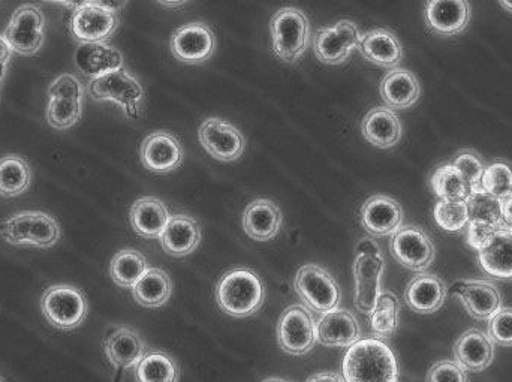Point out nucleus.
<instances>
[{
    "label": "nucleus",
    "mask_w": 512,
    "mask_h": 382,
    "mask_svg": "<svg viewBox=\"0 0 512 382\" xmlns=\"http://www.w3.org/2000/svg\"><path fill=\"white\" fill-rule=\"evenodd\" d=\"M216 300L225 314L234 318H248L264 305L265 287L252 270H231L219 281Z\"/></svg>",
    "instance_id": "nucleus-2"
},
{
    "label": "nucleus",
    "mask_w": 512,
    "mask_h": 382,
    "mask_svg": "<svg viewBox=\"0 0 512 382\" xmlns=\"http://www.w3.org/2000/svg\"><path fill=\"white\" fill-rule=\"evenodd\" d=\"M318 341L328 348H349L361 339V326L346 309H333L322 314L316 324Z\"/></svg>",
    "instance_id": "nucleus-21"
},
{
    "label": "nucleus",
    "mask_w": 512,
    "mask_h": 382,
    "mask_svg": "<svg viewBox=\"0 0 512 382\" xmlns=\"http://www.w3.org/2000/svg\"><path fill=\"white\" fill-rule=\"evenodd\" d=\"M357 24L349 20H340L330 27L316 30L313 39L315 56L327 65H340L346 62L352 51L357 50L361 41Z\"/></svg>",
    "instance_id": "nucleus-11"
},
{
    "label": "nucleus",
    "mask_w": 512,
    "mask_h": 382,
    "mask_svg": "<svg viewBox=\"0 0 512 382\" xmlns=\"http://www.w3.org/2000/svg\"><path fill=\"white\" fill-rule=\"evenodd\" d=\"M361 222L370 236H393L403 227L402 206L387 195H373L361 209Z\"/></svg>",
    "instance_id": "nucleus-19"
},
{
    "label": "nucleus",
    "mask_w": 512,
    "mask_h": 382,
    "mask_svg": "<svg viewBox=\"0 0 512 382\" xmlns=\"http://www.w3.org/2000/svg\"><path fill=\"white\" fill-rule=\"evenodd\" d=\"M104 350L111 365L117 369L137 368L138 363L149 353L146 342L129 327L113 330L105 338Z\"/></svg>",
    "instance_id": "nucleus-23"
},
{
    "label": "nucleus",
    "mask_w": 512,
    "mask_h": 382,
    "mask_svg": "<svg viewBox=\"0 0 512 382\" xmlns=\"http://www.w3.org/2000/svg\"><path fill=\"white\" fill-rule=\"evenodd\" d=\"M159 240H161L162 249L171 257H188L200 245V224L191 216L182 215V213L170 216Z\"/></svg>",
    "instance_id": "nucleus-25"
},
{
    "label": "nucleus",
    "mask_w": 512,
    "mask_h": 382,
    "mask_svg": "<svg viewBox=\"0 0 512 382\" xmlns=\"http://www.w3.org/2000/svg\"><path fill=\"white\" fill-rule=\"evenodd\" d=\"M137 382H179L180 368L164 351H149L135 368Z\"/></svg>",
    "instance_id": "nucleus-35"
},
{
    "label": "nucleus",
    "mask_w": 512,
    "mask_h": 382,
    "mask_svg": "<svg viewBox=\"0 0 512 382\" xmlns=\"http://www.w3.org/2000/svg\"><path fill=\"white\" fill-rule=\"evenodd\" d=\"M448 287L439 276L421 272L409 282L405 302L409 309L421 315L435 314L444 306Z\"/></svg>",
    "instance_id": "nucleus-22"
},
{
    "label": "nucleus",
    "mask_w": 512,
    "mask_h": 382,
    "mask_svg": "<svg viewBox=\"0 0 512 382\" xmlns=\"http://www.w3.org/2000/svg\"><path fill=\"white\" fill-rule=\"evenodd\" d=\"M170 216L167 206L161 200L155 197H143L135 201L132 206L129 221L138 236L155 240L164 233Z\"/></svg>",
    "instance_id": "nucleus-31"
},
{
    "label": "nucleus",
    "mask_w": 512,
    "mask_h": 382,
    "mask_svg": "<svg viewBox=\"0 0 512 382\" xmlns=\"http://www.w3.org/2000/svg\"><path fill=\"white\" fill-rule=\"evenodd\" d=\"M499 3H501L505 11L511 12L512 14V0H499Z\"/></svg>",
    "instance_id": "nucleus-54"
},
{
    "label": "nucleus",
    "mask_w": 512,
    "mask_h": 382,
    "mask_svg": "<svg viewBox=\"0 0 512 382\" xmlns=\"http://www.w3.org/2000/svg\"><path fill=\"white\" fill-rule=\"evenodd\" d=\"M489 338L493 344L512 347V308L502 306L489 320Z\"/></svg>",
    "instance_id": "nucleus-43"
},
{
    "label": "nucleus",
    "mask_w": 512,
    "mask_h": 382,
    "mask_svg": "<svg viewBox=\"0 0 512 382\" xmlns=\"http://www.w3.org/2000/svg\"><path fill=\"white\" fill-rule=\"evenodd\" d=\"M469 0H427L424 20L439 36H456L466 30L471 21Z\"/></svg>",
    "instance_id": "nucleus-18"
},
{
    "label": "nucleus",
    "mask_w": 512,
    "mask_h": 382,
    "mask_svg": "<svg viewBox=\"0 0 512 382\" xmlns=\"http://www.w3.org/2000/svg\"><path fill=\"white\" fill-rule=\"evenodd\" d=\"M62 236L59 222L44 212H21L0 222V237L9 245L48 249Z\"/></svg>",
    "instance_id": "nucleus-3"
},
{
    "label": "nucleus",
    "mask_w": 512,
    "mask_h": 382,
    "mask_svg": "<svg viewBox=\"0 0 512 382\" xmlns=\"http://www.w3.org/2000/svg\"><path fill=\"white\" fill-rule=\"evenodd\" d=\"M42 2L60 3V5L75 11V9L80 8L81 5L86 3V0H42Z\"/></svg>",
    "instance_id": "nucleus-52"
},
{
    "label": "nucleus",
    "mask_w": 512,
    "mask_h": 382,
    "mask_svg": "<svg viewBox=\"0 0 512 382\" xmlns=\"http://www.w3.org/2000/svg\"><path fill=\"white\" fill-rule=\"evenodd\" d=\"M83 114V101L72 98H48L47 122L57 131L77 125Z\"/></svg>",
    "instance_id": "nucleus-39"
},
{
    "label": "nucleus",
    "mask_w": 512,
    "mask_h": 382,
    "mask_svg": "<svg viewBox=\"0 0 512 382\" xmlns=\"http://www.w3.org/2000/svg\"><path fill=\"white\" fill-rule=\"evenodd\" d=\"M481 188L496 198H504L512 192V165L507 161H495L484 168Z\"/></svg>",
    "instance_id": "nucleus-41"
},
{
    "label": "nucleus",
    "mask_w": 512,
    "mask_h": 382,
    "mask_svg": "<svg viewBox=\"0 0 512 382\" xmlns=\"http://www.w3.org/2000/svg\"><path fill=\"white\" fill-rule=\"evenodd\" d=\"M342 377L345 382H399V363L382 339H360L345 354Z\"/></svg>",
    "instance_id": "nucleus-1"
},
{
    "label": "nucleus",
    "mask_w": 512,
    "mask_h": 382,
    "mask_svg": "<svg viewBox=\"0 0 512 382\" xmlns=\"http://www.w3.org/2000/svg\"><path fill=\"white\" fill-rule=\"evenodd\" d=\"M149 270L146 257L135 249H123L114 255L110 264V275L120 288H134Z\"/></svg>",
    "instance_id": "nucleus-34"
},
{
    "label": "nucleus",
    "mask_w": 512,
    "mask_h": 382,
    "mask_svg": "<svg viewBox=\"0 0 512 382\" xmlns=\"http://www.w3.org/2000/svg\"><path fill=\"white\" fill-rule=\"evenodd\" d=\"M119 23V12L86 2L75 9L69 21V30L78 44L107 42L116 32Z\"/></svg>",
    "instance_id": "nucleus-12"
},
{
    "label": "nucleus",
    "mask_w": 512,
    "mask_h": 382,
    "mask_svg": "<svg viewBox=\"0 0 512 382\" xmlns=\"http://www.w3.org/2000/svg\"><path fill=\"white\" fill-rule=\"evenodd\" d=\"M282 212L273 201L259 198L252 201L243 213L245 233L256 242H268L279 234L282 227Z\"/></svg>",
    "instance_id": "nucleus-29"
},
{
    "label": "nucleus",
    "mask_w": 512,
    "mask_h": 382,
    "mask_svg": "<svg viewBox=\"0 0 512 382\" xmlns=\"http://www.w3.org/2000/svg\"><path fill=\"white\" fill-rule=\"evenodd\" d=\"M357 254H381V248L372 237H364L355 248V255Z\"/></svg>",
    "instance_id": "nucleus-48"
},
{
    "label": "nucleus",
    "mask_w": 512,
    "mask_h": 382,
    "mask_svg": "<svg viewBox=\"0 0 512 382\" xmlns=\"http://www.w3.org/2000/svg\"><path fill=\"white\" fill-rule=\"evenodd\" d=\"M306 382H345V380L337 372H319V374L312 375Z\"/></svg>",
    "instance_id": "nucleus-49"
},
{
    "label": "nucleus",
    "mask_w": 512,
    "mask_h": 382,
    "mask_svg": "<svg viewBox=\"0 0 512 382\" xmlns=\"http://www.w3.org/2000/svg\"><path fill=\"white\" fill-rule=\"evenodd\" d=\"M453 165L465 177L469 191L481 188V179H483L486 165H484L483 159L477 152H474V150H460L454 156Z\"/></svg>",
    "instance_id": "nucleus-42"
},
{
    "label": "nucleus",
    "mask_w": 512,
    "mask_h": 382,
    "mask_svg": "<svg viewBox=\"0 0 512 382\" xmlns=\"http://www.w3.org/2000/svg\"><path fill=\"white\" fill-rule=\"evenodd\" d=\"M481 269L501 281H512V231L498 228L483 249L478 251Z\"/></svg>",
    "instance_id": "nucleus-28"
},
{
    "label": "nucleus",
    "mask_w": 512,
    "mask_h": 382,
    "mask_svg": "<svg viewBox=\"0 0 512 382\" xmlns=\"http://www.w3.org/2000/svg\"><path fill=\"white\" fill-rule=\"evenodd\" d=\"M6 68H8V65H2V63H0V83H2L3 78H5Z\"/></svg>",
    "instance_id": "nucleus-55"
},
{
    "label": "nucleus",
    "mask_w": 512,
    "mask_h": 382,
    "mask_svg": "<svg viewBox=\"0 0 512 382\" xmlns=\"http://www.w3.org/2000/svg\"><path fill=\"white\" fill-rule=\"evenodd\" d=\"M391 254L397 263L412 272H426L436 257L432 239L423 228L405 225L391 236Z\"/></svg>",
    "instance_id": "nucleus-10"
},
{
    "label": "nucleus",
    "mask_w": 512,
    "mask_h": 382,
    "mask_svg": "<svg viewBox=\"0 0 512 382\" xmlns=\"http://www.w3.org/2000/svg\"><path fill=\"white\" fill-rule=\"evenodd\" d=\"M466 312L478 321H489L502 308V294L498 285L490 281H457L451 287Z\"/></svg>",
    "instance_id": "nucleus-16"
},
{
    "label": "nucleus",
    "mask_w": 512,
    "mask_h": 382,
    "mask_svg": "<svg viewBox=\"0 0 512 382\" xmlns=\"http://www.w3.org/2000/svg\"><path fill=\"white\" fill-rule=\"evenodd\" d=\"M87 89L95 101H111L120 105L129 119L140 117L144 90L140 81L125 68L93 78Z\"/></svg>",
    "instance_id": "nucleus-6"
},
{
    "label": "nucleus",
    "mask_w": 512,
    "mask_h": 382,
    "mask_svg": "<svg viewBox=\"0 0 512 382\" xmlns=\"http://www.w3.org/2000/svg\"><path fill=\"white\" fill-rule=\"evenodd\" d=\"M498 228L501 227H495V225L486 224V222L469 221V224L466 225V243L478 252L489 243Z\"/></svg>",
    "instance_id": "nucleus-46"
},
{
    "label": "nucleus",
    "mask_w": 512,
    "mask_h": 382,
    "mask_svg": "<svg viewBox=\"0 0 512 382\" xmlns=\"http://www.w3.org/2000/svg\"><path fill=\"white\" fill-rule=\"evenodd\" d=\"M44 29L45 17L42 9L35 3H24L15 9L3 36L15 53L33 56L44 45Z\"/></svg>",
    "instance_id": "nucleus-8"
},
{
    "label": "nucleus",
    "mask_w": 512,
    "mask_h": 382,
    "mask_svg": "<svg viewBox=\"0 0 512 382\" xmlns=\"http://www.w3.org/2000/svg\"><path fill=\"white\" fill-rule=\"evenodd\" d=\"M161 5L167 6V8H180V6L186 5L189 0H156Z\"/></svg>",
    "instance_id": "nucleus-53"
},
{
    "label": "nucleus",
    "mask_w": 512,
    "mask_h": 382,
    "mask_svg": "<svg viewBox=\"0 0 512 382\" xmlns=\"http://www.w3.org/2000/svg\"><path fill=\"white\" fill-rule=\"evenodd\" d=\"M295 291L310 312L325 314L339 308L340 288L336 279L318 264H306L295 276Z\"/></svg>",
    "instance_id": "nucleus-7"
},
{
    "label": "nucleus",
    "mask_w": 512,
    "mask_h": 382,
    "mask_svg": "<svg viewBox=\"0 0 512 382\" xmlns=\"http://www.w3.org/2000/svg\"><path fill=\"white\" fill-rule=\"evenodd\" d=\"M270 33L276 56L286 63L298 62L309 47V18L297 8L279 9L271 18Z\"/></svg>",
    "instance_id": "nucleus-4"
},
{
    "label": "nucleus",
    "mask_w": 512,
    "mask_h": 382,
    "mask_svg": "<svg viewBox=\"0 0 512 382\" xmlns=\"http://www.w3.org/2000/svg\"><path fill=\"white\" fill-rule=\"evenodd\" d=\"M32 182L29 162L18 155L0 159V197L14 198L24 194Z\"/></svg>",
    "instance_id": "nucleus-33"
},
{
    "label": "nucleus",
    "mask_w": 512,
    "mask_h": 382,
    "mask_svg": "<svg viewBox=\"0 0 512 382\" xmlns=\"http://www.w3.org/2000/svg\"><path fill=\"white\" fill-rule=\"evenodd\" d=\"M433 216L436 224L450 233L465 230L466 225L471 221L468 204L462 200H439L433 210Z\"/></svg>",
    "instance_id": "nucleus-40"
},
{
    "label": "nucleus",
    "mask_w": 512,
    "mask_h": 382,
    "mask_svg": "<svg viewBox=\"0 0 512 382\" xmlns=\"http://www.w3.org/2000/svg\"><path fill=\"white\" fill-rule=\"evenodd\" d=\"M427 382H468V377L456 362L441 360L430 368Z\"/></svg>",
    "instance_id": "nucleus-45"
},
{
    "label": "nucleus",
    "mask_w": 512,
    "mask_h": 382,
    "mask_svg": "<svg viewBox=\"0 0 512 382\" xmlns=\"http://www.w3.org/2000/svg\"><path fill=\"white\" fill-rule=\"evenodd\" d=\"M400 303L396 294L382 291L376 302L375 309L370 314V327L378 339L391 338L399 329Z\"/></svg>",
    "instance_id": "nucleus-36"
},
{
    "label": "nucleus",
    "mask_w": 512,
    "mask_h": 382,
    "mask_svg": "<svg viewBox=\"0 0 512 382\" xmlns=\"http://www.w3.org/2000/svg\"><path fill=\"white\" fill-rule=\"evenodd\" d=\"M12 57L11 45L6 41L5 36L0 35V63L2 65H8L9 60Z\"/></svg>",
    "instance_id": "nucleus-51"
},
{
    "label": "nucleus",
    "mask_w": 512,
    "mask_h": 382,
    "mask_svg": "<svg viewBox=\"0 0 512 382\" xmlns=\"http://www.w3.org/2000/svg\"><path fill=\"white\" fill-rule=\"evenodd\" d=\"M361 56L385 69H394L402 63L403 48L397 36L387 29H373L361 36L358 45Z\"/></svg>",
    "instance_id": "nucleus-27"
},
{
    "label": "nucleus",
    "mask_w": 512,
    "mask_h": 382,
    "mask_svg": "<svg viewBox=\"0 0 512 382\" xmlns=\"http://www.w3.org/2000/svg\"><path fill=\"white\" fill-rule=\"evenodd\" d=\"M454 362L468 372H483L495 360V344L487 333L471 329L463 333L454 345Z\"/></svg>",
    "instance_id": "nucleus-20"
},
{
    "label": "nucleus",
    "mask_w": 512,
    "mask_h": 382,
    "mask_svg": "<svg viewBox=\"0 0 512 382\" xmlns=\"http://www.w3.org/2000/svg\"><path fill=\"white\" fill-rule=\"evenodd\" d=\"M364 138L379 149H391L402 140V123L388 107L372 108L364 117Z\"/></svg>",
    "instance_id": "nucleus-30"
},
{
    "label": "nucleus",
    "mask_w": 512,
    "mask_h": 382,
    "mask_svg": "<svg viewBox=\"0 0 512 382\" xmlns=\"http://www.w3.org/2000/svg\"><path fill=\"white\" fill-rule=\"evenodd\" d=\"M173 293V282L162 269H149L132 288L134 299L144 308L156 309L164 306Z\"/></svg>",
    "instance_id": "nucleus-32"
},
{
    "label": "nucleus",
    "mask_w": 512,
    "mask_h": 382,
    "mask_svg": "<svg viewBox=\"0 0 512 382\" xmlns=\"http://www.w3.org/2000/svg\"><path fill=\"white\" fill-rule=\"evenodd\" d=\"M0 382H3L2 377H0Z\"/></svg>",
    "instance_id": "nucleus-57"
},
{
    "label": "nucleus",
    "mask_w": 512,
    "mask_h": 382,
    "mask_svg": "<svg viewBox=\"0 0 512 382\" xmlns=\"http://www.w3.org/2000/svg\"><path fill=\"white\" fill-rule=\"evenodd\" d=\"M75 66L81 74L93 78L101 77L108 72L123 68L125 60L117 48L111 47L107 42H89L78 45L75 51Z\"/></svg>",
    "instance_id": "nucleus-24"
},
{
    "label": "nucleus",
    "mask_w": 512,
    "mask_h": 382,
    "mask_svg": "<svg viewBox=\"0 0 512 382\" xmlns=\"http://www.w3.org/2000/svg\"><path fill=\"white\" fill-rule=\"evenodd\" d=\"M502 228L512 231V192L501 198Z\"/></svg>",
    "instance_id": "nucleus-47"
},
{
    "label": "nucleus",
    "mask_w": 512,
    "mask_h": 382,
    "mask_svg": "<svg viewBox=\"0 0 512 382\" xmlns=\"http://www.w3.org/2000/svg\"><path fill=\"white\" fill-rule=\"evenodd\" d=\"M216 50L213 30L201 21L183 24L171 38V53L186 65H200L207 62Z\"/></svg>",
    "instance_id": "nucleus-13"
},
{
    "label": "nucleus",
    "mask_w": 512,
    "mask_h": 382,
    "mask_svg": "<svg viewBox=\"0 0 512 382\" xmlns=\"http://www.w3.org/2000/svg\"><path fill=\"white\" fill-rule=\"evenodd\" d=\"M430 185L441 200L465 201L471 194L468 182L453 164H445L436 168L432 179H430Z\"/></svg>",
    "instance_id": "nucleus-37"
},
{
    "label": "nucleus",
    "mask_w": 512,
    "mask_h": 382,
    "mask_svg": "<svg viewBox=\"0 0 512 382\" xmlns=\"http://www.w3.org/2000/svg\"><path fill=\"white\" fill-rule=\"evenodd\" d=\"M379 93L390 110H406L417 104L421 86L411 71L394 68L382 78Z\"/></svg>",
    "instance_id": "nucleus-26"
},
{
    "label": "nucleus",
    "mask_w": 512,
    "mask_h": 382,
    "mask_svg": "<svg viewBox=\"0 0 512 382\" xmlns=\"http://www.w3.org/2000/svg\"><path fill=\"white\" fill-rule=\"evenodd\" d=\"M280 348L291 356H306L318 341L315 320L306 306L292 305L283 312L277 324Z\"/></svg>",
    "instance_id": "nucleus-9"
},
{
    "label": "nucleus",
    "mask_w": 512,
    "mask_h": 382,
    "mask_svg": "<svg viewBox=\"0 0 512 382\" xmlns=\"http://www.w3.org/2000/svg\"><path fill=\"white\" fill-rule=\"evenodd\" d=\"M198 138L204 150L218 161H237L245 153L246 141L242 132L227 120L218 117L201 123Z\"/></svg>",
    "instance_id": "nucleus-14"
},
{
    "label": "nucleus",
    "mask_w": 512,
    "mask_h": 382,
    "mask_svg": "<svg viewBox=\"0 0 512 382\" xmlns=\"http://www.w3.org/2000/svg\"><path fill=\"white\" fill-rule=\"evenodd\" d=\"M41 311L56 329H77L86 320L89 303L83 291L72 285H53L41 297Z\"/></svg>",
    "instance_id": "nucleus-5"
},
{
    "label": "nucleus",
    "mask_w": 512,
    "mask_h": 382,
    "mask_svg": "<svg viewBox=\"0 0 512 382\" xmlns=\"http://www.w3.org/2000/svg\"><path fill=\"white\" fill-rule=\"evenodd\" d=\"M385 263L382 254H357L355 255L354 282L355 308L361 314L370 315L375 309L376 302L382 293V275H384Z\"/></svg>",
    "instance_id": "nucleus-15"
},
{
    "label": "nucleus",
    "mask_w": 512,
    "mask_h": 382,
    "mask_svg": "<svg viewBox=\"0 0 512 382\" xmlns=\"http://www.w3.org/2000/svg\"><path fill=\"white\" fill-rule=\"evenodd\" d=\"M48 98L84 99V86L80 78L72 74L59 75L48 87Z\"/></svg>",
    "instance_id": "nucleus-44"
},
{
    "label": "nucleus",
    "mask_w": 512,
    "mask_h": 382,
    "mask_svg": "<svg viewBox=\"0 0 512 382\" xmlns=\"http://www.w3.org/2000/svg\"><path fill=\"white\" fill-rule=\"evenodd\" d=\"M465 201L468 204L471 221L486 222L502 228L501 200L495 195L478 188L471 191Z\"/></svg>",
    "instance_id": "nucleus-38"
},
{
    "label": "nucleus",
    "mask_w": 512,
    "mask_h": 382,
    "mask_svg": "<svg viewBox=\"0 0 512 382\" xmlns=\"http://www.w3.org/2000/svg\"><path fill=\"white\" fill-rule=\"evenodd\" d=\"M262 382H289V381L282 380V378H268V380H265Z\"/></svg>",
    "instance_id": "nucleus-56"
},
{
    "label": "nucleus",
    "mask_w": 512,
    "mask_h": 382,
    "mask_svg": "<svg viewBox=\"0 0 512 382\" xmlns=\"http://www.w3.org/2000/svg\"><path fill=\"white\" fill-rule=\"evenodd\" d=\"M86 2L96 3V5L111 9V11L120 12L128 0H86Z\"/></svg>",
    "instance_id": "nucleus-50"
},
{
    "label": "nucleus",
    "mask_w": 512,
    "mask_h": 382,
    "mask_svg": "<svg viewBox=\"0 0 512 382\" xmlns=\"http://www.w3.org/2000/svg\"><path fill=\"white\" fill-rule=\"evenodd\" d=\"M140 158L147 170L167 174L177 170L185 161V150L180 141L167 131L150 134L141 144Z\"/></svg>",
    "instance_id": "nucleus-17"
}]
</instances>
